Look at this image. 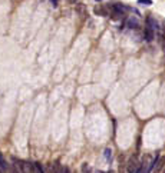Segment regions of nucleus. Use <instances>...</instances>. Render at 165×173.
Here are the masks:
<instances>
[{
  "label": "nucleus",
  "mask_w": 165,
  "mask_h": 173,
  "mask_svg": "<svg viewBox=\"0 0 165 173\" xmlns=\"http://www.w3.org/2000/svg\"><path fill=\"white\" fill-rule=\"evenodd\" d=\"M144 37H145V40H147V42H152V40L155 39L154 29H151L149 26H147V27H145V30H144Z\"/></svg>",
  "instance_id": "1"
},
{
  "label": "nucleus",
  "mask_w": 165,
  "mask_h": 173,
  "mask_svg": "<svg viewBox=\"0 0 165 173\" xmlns=\"http://www.w3.org/2000/svg\"><path fill=\"white\" fill-rule=\"evenodd\" d=\"M147 24H148L151 29H154V30H158V29H159V26H158L157 20H155L154 17H148V19H147Z\"/></svg>",
  "instance_id": "3"
},
{
  "label": "nucleus",
  "mask_w": 165,
  "mask_h": 173,
  "mask_svg": "<svg viewBox=\"0 0 165 173\" xmlns=\"http://www.w3.org/2000/svg\"><path fill=\"white\" fill-rule=\"evenodd\" d=\"M111 157H112V150L111 149H105V159L111 160Z\"/></svg>",
  "instance_id": "8"
},
{
  "label": "nucleus",
  "mask_w": 165,
  "mask_h": 173,
  "mask_svg": "<svg viewBox=\"0 0 165 173\" xmlns=\"http://www.w3.org/2000/svg\"><path fill=\"white\" fill-rule=\"evenodd\" d=\"M52 3H53V7H56V6H58V0H52Z\"/></svg>",
  "instance_id": "11"
},
{
  "label": "nucleus",
  "mask_w": 165,
  "mask_h": 173,
  "mask_svg": "<svg viewBox=\"0 0 165 173\" xmlns=\"http://www.w3.org/2000/svg\"><path fill=\"white\" fill-rule=\"evenodd\" d=\"M33 167H34L36 172H43V166H42L39 162H34V163H33Z\"/></svg>",
  "instance_id": "6"
},
{
  "label": "nucleus",
  "mask_w": 165,
  "mask_h": 173,
  "mask_svg": "<svg viewBox=\"0 0 165 173\" xmlns=\"http://www.w3.org/2000/svg\"><path fill=\"white\" fill-rule=\"evenodd\" d=\"M69 1H70L72 4H73V3H76V0H69Z\"/></svg>",
  "instance_id": "12"
},
{
  "label": "nucleus",
  "mask_w": 165,
  "mask_h": 173,
  "mask_svg": "<svg viewBox=\"0 0 165 173\" xmlns=\"http://www.w3.org/2000/svg\"><path fill=\"white\" fill-rule=\"evenodd\" d=\"M159 42H161V44H162V49H164V52H165V37L162 35L159 36Z\"/></svg>",
  "instance_id": "9"
},
{
  "label": "nucleus",
  "mask_w": 165,
  "mask_h": 173,
  "mask_svg": "<svg viewBox=\"0 0 165 173\" xmlns=\"http://www.w3.org/2000/svg\"><path fill=\"white\" fill-rule=\"evenodd\" d=\"M82 170H83V172H86V170H88V166H86V163H83V166H82Z\"/></svg>",
  "instance_id": "10"
},
{
  "label": "nucleus",
  "mask_w": 165,
  "mask_h": 173,
  "mask_svg": "<svg viewBox=\"0 0 165 173\" xmlns=\"http://www.w3.org/2000/svg\"><path fill=\"white\" fill-rule=\"evenodd\" d=\"M95 13L99 15V16H109V13L105 7H95Z\"/></svg>",
  "instance_id": "5"
},
{
  "label": "nucleus",
  "mask_w": 165,
  "mask_h": 173,
  "mask_svg": "<svg viewBox=\"0 0 165 173\" xmlns=\"http://www.w3.org/2000/svg\"><path fill=\"white\" fill-rule=\"evenodd\" d=\"M126 27H129V29H138L139 27V24H138V20L136 19H128L126 20Z\"/></svg>",
  "instance_id": "2"
},
{
  "label": "nucleus",
  "mask_w": 165,
  "mask_h": 173,
  "mask_svg": "<svg viewBox=\"0 0 165 173\" xmlns=\"http://www.w3.org/2000/svg\"><path fill=\"white\" fill-rule=\"evenodd\" d=\"M138 4H142V6H151V4H152V0H138Z\"/></svg>",
  "instance_id": "7"
},
{
  "label": "nucleus",
  "mask_w": 165,
  "mask_h": 173,
  "mask_svg": "<svg viewBox=\"0 0 165 173\" xmlns=\"http://www.w3.org/2000/svg\"><path fill=\"white\" fill-rule=\"evenodd\" d=\"M6 170H7V162L3 153H0V172H6Z\"/></svg>",
  "instance_id": "4"
},
{
  "label": "nucleus",
  "mask_w": 165,
  "mask_h": 173,
  "mask_svg": "<svg viewBox=\"0 0 165 173\" xmlns=\"http://www.w3.org/2000/svg\"><path fill=\"white\" fill-rule=\"evenodd\" d=\"M98 1H99V0H98Z\"/></svg>",
  "instance_id": "13"
}]
</instances>
